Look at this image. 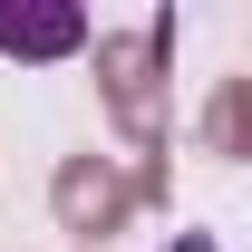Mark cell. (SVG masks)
I'll use <instances>...</instances> for the list:
<instances>
[{"label": "cell", "mask_w": 252, "mask_h": 252, "mask_svg": "<svg viewBox=\"0 0 252 252\" xmlns=\"http://www.w3.org/2000/svg\"><path fill=\"white\" fill-rule=\"evenodd\" d=\"M0 49H30V59L78 49V10H0Z\"/></svg>", "instance_id": "1"}, {"label": "cell", "mask_w": 252, "mask_h": 252, "mask_svg": "<svg viewBox=\"0 0 252 252\" xmlns=\"http://www.w3.org/2000/svg\"><path fill=\"white\" fill-rule=\"evenodd\" d=\"M175 252H204V243H175Z\"/></svg>", "instance_id": "2"}]
</instances>
